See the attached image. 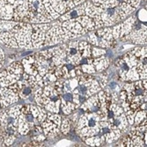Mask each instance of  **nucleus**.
<instances>
[{"label":"nucleus","mask_w":147,"mask_h":147,"mask_svg":"<svg viewBox=\"0 0 147 147\" xmlns=\"http://www.w3.org/2000/svg\"><path fill=\"white\" fill-rule=\"evenodd\" d=\"M32 24L0 19V42L9 48H32Z\"/></svg>","instance_id":"f257e3e1"},{"label":"nucleus","mask_w":147,"mask_h":147,"mask_svg":"<svg viewBox=\"0 0 147 147\" xmlns=\"http://www.w3.org/2000/svg\"><path fill=\"white\" fill-rule=\"evenodd\" d=\"M121 76L125 81L146 78V49L137 48L124 56L120 63Z\"/></svg>","instance_id":"f03ea898"},{"label":"nucleus","mask_w":147,"mask_h":147,"mask_svg":"<svg viewBox=\"0 0 147 147\" xmlns=\"http://www.w3.org/2000/svg\"><path fill=\"white\" fill-rule=\"evenodd\" d=\"M104 120H106V117L104 116L103 111L85 115L81 117L78 123V132L80 136L86 139L88 137L96 135L100 132L101 123Z\"/></svg>","instance_id":"7ed1b4c3"},{"label":"nucleus","mask_w":147,"mask_h":147,"mask_svg":"<svg viewBox=\"0 0 147 147\" xmlns=\"http://www.w3.org/2000/svg\"><path fill=\"white\" fill-rule=\"evenodd\" d=\"M23 65L20 62H14L0 73V86H9L14 84L23 76Z\"/></svg>","instance_id":"20e7f679"},{"label":"nucleus","mask_w":147,"mask_h":147,"mask_svg":"<svg viewBox=\"0 0 147 147\" xmlns=\"http://www.w3.org/2000/svg\"><path fill=\"white\" fill-rule=\"evenodd\" d=\"M146 144V126L139 127L131 131L123 142V146H145Z\"/></svg>","instance_id":"39448f33"},{"label":"nucleus","mask_w":147,"mask_h":147,"mask_svg":"<svg viewBox=\"0 0 147 147\" xmlns=\"http://www.w3.org/2000/svg\"><path fill=\"white\" fill-rule=\"evenodd\" d=\"M61 118L59 115L49 114L45 121L42 122V128L45 134L48 136L56 135L61 128Z\"/></svg>","instance_id":"423d86ee"},{"label":"nucleus","mask_w":147,"mask_h":147,"mask_svg":"<svg viewBox=\"0 0 147 147\" xmlns=\"http://www.w3.org/2000/svg\"><path fill=\"white\" fill-rule=\"evenodd\" d=\"M20 100L19 95L8 86L0 87V104L2 108H6Z\"/></svg>","instance_id":"0eeeda50"},{"label":"nucleus","mask_w":147,"mask_h":147,"mask_svg":"<svg viewBox=\"0 0 147 147\" xmlns=\"http://www.w3.org/2000/svg\"><path fill=\"white\" fill-rule=\"evenodd\" d=\"M100 108V101L98 97H92L87 101H86L81 109L84 111H90V112H94L98 111Z\"/></svg>","instance_id":"6e6552de"},{"label":"nucleus","mask_w":147,"mask_h":147,"mask_svg":"<svg viewBox=\"0 0 147 147\" xmlns=\"http://www.w3.org/2000/svg\"><path fill=\"white\" fill-rule=\"evenodd\" d=\"M93 64H94L95 71H102L106 69L107 66L109 65V60L105 57H100L96 60H93Z\"/></svg>","instance_id":"1a4fd4ad"},{"label":"nucleus","mask_w":147,"mask_h":147,"mask_svg":"<svg viewBox=\"0 0 147 147\" xmlns=\"http://www.w3.org/2000/svg\"><path fill=\"white\" fill-rule=\"evenodd\" d=\"M60 129H61L62 132L64 133V134H66V133L69 131V129H70V123H69V121H68L67 119H65L64 121H63V124H62Z\"/></svg>","instance_id":"9d476101"},{"label":"nucleus","mask_w":147,"mask_h":147,"mask_svg":"<svg viewBox=\"0 0 147 147\" xmlns=\"http://www.w3.org/2000/svg\"><path fill=\"white\" fill-rule=\"evenodd\" d=\"M145 115H146V112H144V110L143 111H139L137 115V118H136V122L140 123L142 120H144V117H145Z\"/></svg>","instance_id":"9b49d317"},{"label":"nucleus","mask_w":147,"mask_h":147,"mask_svg":"<svg viewBox=\"0 0 147 147\" xmlns=\"http://www.w3.org/2000/svg\"><path fill=\"white\" fill-rule=\"evenodd\" d=\"M4 63H5V53L3 49L0 48V70L3 67Z\"/></svg>","instance_id":"f8f14e48"},{"label":"nucleus","mask_w":147,"mask_h":147,"mask_svg":"<svg viewBox=\"0 0 147 147\" xmlns=\"http://www.w3.org/2000/svg\"><path fill=\"white\" fill-rule=\"evenodd\" d=\"M138 17H139V20H142V21H145L146 20V11L144 9H142L138 12Z\"/></svg>","instance_id":"ddd939ff"},{"label":"nucleus","mask_w":147,"mask_h":147,"mask_svg":"<svg viewBox=\"0 0 147 147\" xmlns=\"http://www.w3.org/2000/svg\"><path fill=\"white\" fill-rule=\"evenodd\" d=\"M3 144V135H2V132L0 130V144Z\"/></svg>","instance_id":"4468645a"}]
</instances>
